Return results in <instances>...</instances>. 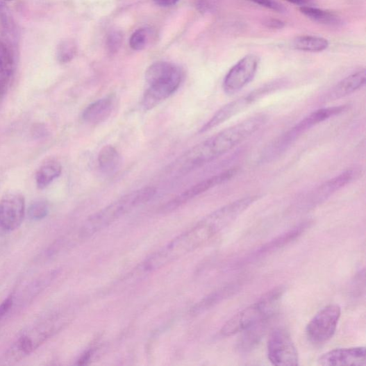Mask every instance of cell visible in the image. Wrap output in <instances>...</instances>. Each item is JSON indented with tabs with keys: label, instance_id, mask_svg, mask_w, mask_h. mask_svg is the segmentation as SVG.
<instances>
[{
	"label": "cell",
	"instance_id": "8fae6325",
	"mask_svg": "<svg viewBox=\"0 0 366 366\" xmlns=\"http://www.w3.org/2000/svg\"><path fill=\"white\" fill-rule=\"evenodd\" d=\"M260 58L254 54L248 55L239 60L228 72L223 88L228 94L238 92L249 85L256 76Z\"/></svg>",
	"mask_w": 366,
	"mask_h": 366
},
{
	"label": "cell",
	"instance_id": "9c48e42d",
	"mask_svg": "<svg viewBox=\"0 0 366 366\" xmlns=\"http://www.w3.org/2000/svg\"><path fill=\"white\" fill-rule=\"evenodd\" d=\"M267 357L276 366H297L299 365L298 351L289 333L285 329L275 330L268 339Z\"/></svg>",
	"mask_w": 366,
	"mask_h": 366
},
{
	"label": "cell",
	"instance_id": "e0dca14e",
	"mask_svg": "<svg viewBox=\"0 0 366 366\" xmlns=\"http://www.w3.org/2000/svg\"><path fill=\"white\" fill-rule=\"evenodd\" d=\"M365 81L366 71L365 69L354 72L339 82L327 94L325 101H333L353 94L365 85Z\"/></svg>",
	"mask_w": 366,
	"mask_h": 366
},
{
	"label": "cell",
	"instance_id": "83f0119b",
	"mask_svg": "<svg viewBox=\"0 0 366 366\" xmlns=\"http://www.w3.org/2000/svg\"><path fill=\"white\" fill-rule=\"evenodd\" d=\"M49 213L47 203L43 201H38L31 204L28 209V215L33 221H40L44 219Z\"/></svg>",
	"mask_w": 366,
	"mask_h": 366
},
{
	"label": "cell",
	"instance_id": "44dd1931",
	"mask_svg": "<svg viewBox=\"0 0 366 366\" xmlns=\"http://www.w3.org/2000/svg\"><path fill=\"white\" fill-rule=\"evenodd\" d=\"M99 165L101 172L106 175H113L117 172L121 165V156L112 145H106L99 155Z\"/></svg>",
	"mask_w": 366,
	"mask_h": 366
},
{
	"label": "cell",
	"instance_id": "5b68a950",
	"mask_svg": "<svg viewBox=\"0 0 366 366\" xmlns=\"http://www.w3.org/2000/svg\"><path fill=\"white\" fill-rule=\"evenodd\" d=\"M347 106L322 108L315 110L299 122L294 127L274 140L261 154V163L272 162L287 151L303 135L323 122L338 115L348 109Z\"/></svg>",
	"mask_w": 366,
	"mask_h": 366
},
{
	"label": "cell",
	"instance_id": "e575fe53",
	"mask_svg": "<svg viewBox=\"0 0 366 366\" xmlns=\"http://www.w3.org/2000/svg\"><path fill=\"white\" fill-rule=\"evenodd\" d=\"M6 1L10 2V1H13V0H6Z\"/></svg>",
	"mask_w": 366,
	"mask_h": 366
},
{
	"label": "cell",
	"instance_id": "2e32d148",
	"mask_svg": "<svg viewBox=\"0 0 366 366\" xmlns=\"http://www.w3.org/2000/svg\"><path fill=\"white\" fill-rule=\"evenodd\" d=\"M117 107V97L110 94L97 101L87 107L83 113V119L90 125L104 123Z\"/></svg>",
	"mask_w": 366,
	"mask_h": 366
},
{
	"label": "cell",
	"instance_id": "5bb4252c",
	"mask_svg": "<svg viewBox=\"0 0 366 366\" xmlns=\"http://www.w3.org/2000/svg\"><path fill=\"white\" fill-rule=\"evenodd\" d=\"M26 201L20 193H7L0 201V228L6 231L17 229L23 222Z\"/></svg>",
	"mask_w": 366,
	"mask_h": 366
},
{
	"label": "cell",
	"instance_id": "cb8c5ba5",
	"mask_svg": "<svg viewBox=\"0 0 366 366\" xmlns=\"http://www.w3.org/2000/svg\"><path fill=\"white\" fill-rule=\"evenodd\" d=\"M301 13L306 17L325 26H338L341 24L340 18L333 13L316 8L312 6H304L300 8Z\"/></svg>",
	"mask_w": 366,
	"mask_h": 366
},
{
	"label": "cell",
	"instance_id": "8992f818",
	"mask_svg": "<svg viewBox=\"0 0 366 366\" xmlns=\"http://www.w3.org/2000/svg\"><path fill=\"white\" fill-rule=\"evenodd\" d=\"M206 224L202 221L197 226L179 235L150 258L144 263L146 270L154 271L198 249L213 238Z\"/></svg>",
	"mask_w": 366,
	"mask_h": 366
},
{
	"label": "cell",
	"instance_id": "d6986e66",
	"mask_svg": "<svg viewBox=\"0 0 366 366\" xmlns=\"http://www.w3.org/2000/svg\"><path fill=\"white\" fill-rule=\"evenodd\" d=\"M15 60L10 49L0 43V100L7 92L13 76Z\"/></svg>",
	"mask_w": 366,
	"mask_h": 366
},
{
	"label": "cell",
	"instance_id": "7c38bea8",
	"mask_svg": "<svg viewBox=\"0 0 366 366\" xmlns=\"http://www.w3.org/2000/svg\"><path fill=\"white\" fill-rule=\"evenodd\" d=\"M361 174L360 168H351L320 186L314 188L303 199L302 201L303 207L313 208L321 204L331 197L333 194L359 178Z\"/></svg>",
	"mask_w": 366,
	"mask_h": 366
},
{
	"label": "cell",
	"instance_id": "9a60e30c",
	"mask_svg": "<svg viewBox=\"0 0 366 366\" xmlns=\"http://www.w3.org/2000/svg\"><path fill=\"white\" fill-rule=\"evenodd\" d=\"M319 364L324 366H365V347L338 349L323 354Z\"/></svg>",
	"mask_w": 366,
	"mask_h": 366
},
{
	"label": "cell",
	"instance_id": "6da1fadb",
	"mask_svg": "<svg viewBox=\"0 0 366 366\" xmlns=\"http://www.w3.org/2000/svg\"><path fill=\"white\" fill-rule=\"evenodd\" d=\"M267 120L266 115H258L217 133L178 158L169 166V170L188 173L224 156L259 131Z\"/></svg>",
	"mask_w": 366,
	"mask_h": 366
},
{
	"label": "cell",
	"instance_id": "f546056e",
	"mask_svg": "<svg viewBox=\"0 0 366 366\" xmlns=\"http://www.w3.org/2000/svg\"><path fill=\"white\" fill-rule=\"evenodd\" d=\"M250 1L277 12H282L283 10V8L276 2L275 0H250Z\"/></svg>",
	"mask_w": 366,
	"mask_h": 366
},
{
	"label": "cell",
	"instance_id": "1f68e13d",
	"mask_svg": "<svg viewBox=\"0 0 366 366\" xmlns=\"http://www.w3.org/2000/svg\"><path fill=\"white\" fill-rule=\"evenodd\" d=\"M264 24L267 28H270L272 29H281L285 26L283 22L274 18L266 19Z\"/></svg>",
	"mask_w": 366,
	"mask_h": 366
},
{
	"label": "cell",
	"instance_id": "d6a6232c",
	"mask_svg": "<svg viewBox=\"0 0 366 366\" xmlns=\"http://www.w3.org/2000/svg\"><path fill=\"white\" fill-rule=\"evenodd\" d=\"M285 1L299 6L301 7L312 6L313 4V0H285Z\"/></svg>",
	"mask_w": 366,
	"mask_h": 366
},
{
	"label": "cell",
	"instance_id": "3957f363",
	"mask_svg": "<svg viewBox=\"0 0 366 366\" xmlns=\"http://www.w3.org/2000/svg\"><path fill=\"white\" fill-rule=\"evenodd\" d=\"M156 193L153 187H144L131 192L90 217L82 228L85 237L103 230L120 217L151 201Z\"/></svg>",
	"mask_w": 366,
	"mask_h": 366
},
{
	"label": "cell",
	"instance_id": "30bf717a",
	"mask_svg": "<svg viewBox=\"0 0 366 366\" xmlns=\"http://www.w3.org/2000/svg\"><path fill=\"white\" fill-rule=\"evenodd\" d=\"M53 332V326L45 324L24 333L6 352L3 361L13 363L26 358L44 344Z\"/></svg>",
	"mask_w": 366,
	"mask_h": 366
},
{
	"label": "cell",
	"instance_id": "4fadbf2b",
	"mask_svg": "<svg viewBox=\"0 0 366 366\" xmlns=\"http://www.w3.org/2000/svg\"><path fill=\"white\" fill-rule=\"evenodd\" d=\"M239 168H231L226 172L206 179L186 190L177 197L167 203L163 208L164 212L172 211L208 190L231 181L238 173Z\"/></svg>",
	"mask_w": 366,
	"mask_h": 366
},
{
	"label": "cell",
	"instance_id": "277c9868",
	"mask_svg": "<svg viewBox=\"0 0 366 366\" xmlns=\"http://www.w3.org/2000/svg\"><path fill=\"white\" fill-rule=\"evenodd\" d=\"M284 292V288L274 289L256 303L234 315L223 326L221 331L222 335L231 336L262 322L270 320L278 310Z\"/></svg>",
	"mask_w": 366,
	"mask_h": 366
},
{
	"label": "cell",
	"instance_id": "d4e9b609",
	"mask_svg": "<svg viewBox=\"0 0 366 366\" xmlns=\"http://www.w3.org/2000/svg\"><path fill=\"white\" fill-rule=\"evenodd\" d=\"M76 53L77 45L74 41L63 40L58 46L57 59L60 63H67L75 58Z\"/></svg>",
	"mask_w": 366,
	"mask_h": 366
},
{
	"label": "cell",
	"instance_id": "7402d4cb",
	"mask_svg": "<svg viewBox=\"0 0 366 366\" xmlns=\"http://www.w3.org/2000/svg\"><path fill=\"white\" fill-rule=\"evenodd\" d=\"M62 173L61 165L55 160L47 162L38 169L35 180L38 188L44 189L50 185Z\"/></svg>",
	"mask_w": 366,
	"mask_h": 366
},
{
	"label": "cell",
	"instance_id": "4316f807",
	"mask_svg": "<svg viewBox=\"0 0 366 366\" xmlns=\"http://www.w3.org/2000/svg\"><path fill=\"white\" fill-rule=\"evenodd\" d=\"M149 38L148 31L144 28L138 29L131 36L130 45L134 51H142L147 44Z\"/></svg>",
	"mask_w": 366,
	"mask_h": 366
},
{
	"label": "cell",
	"instance_id": "4dcf8cb0",
	"mask_svg": "<svg viewBox=\"0 0 366 366\" xmlns=\"http://www.w3.org/2000/svg\"><path fill=\"white\" fill-rule=\"evenodd\" d=\"M13 306V299L9 297L0 305V320L3 319Z\"/></svg>",
	"mask_w": 366,
	"mask_h": 366
},
{
	"label": "cell",
	"instance_id": "836d02e7",
	"mask_svg": "<svg viewBox=\"0 0 366 366\" xmlns=\"http://www.w3.org/2000/svg\"><path fill=\"white\" fill-rule=\"evenodd\" d=\"M179 0H155L156 3L160 7H169L176 5Z\"/></svg>",
	"mask_w": 366,
	"mask_h": 366
},
{
	"label": "cell",
	"instance_id": "7a4b0ae2",
	"mask_svg": "<svg viewBox=\"0 0 366 366\" xmlns=\"http://www.w3.org/2000/svg\"><path fill=\"white\" fill-rule=\"evenodd\" d=\"M147 84L142 101L145 110H150L174 94L183 80L181 69L174 63L157 62L145 72Z\"/></svg>",
	"mask_w": 366,
	"mask_h": 366
},
{
	"label": "cell",
	"instance_id": "484cf974",
	"mask_svg": "<svg viewBox=\"0 0 366 366\" xmlns=\"http://www.w3.org/2000/svg\"><path fill=\"white\" fill-rule=\"evenodd\" d=\"M238 290L239 285L235 283L230 284L219 289L204 301L203 306L208 307L218 302H221L223 300L233 296Z\"/></svg>",
	"mask_w": 366,
	"mask_h": 366
},
{
	"label": "cell",
	"instance_id": "ac0fdd59",
	"mask_svg": "<svg viewBox=\"0 0 366 366\" xmlns=\"http://www.w3.org/2000/svg\"><path fill=\"white\" fill-rule=\"evenodd\" d=\"M309 223H303L297 226V227L292 228L291 230L281 234L275 239L265 244L260 249H259L256 253L253 254V257H250V259H255L258 257L267 255L268 253L274 252L288 243L294 241L297 238L301 235L304 231L308 228Z\"/></svg>",
	"mask_w": 366,
	"mask_h": 366
},
{
	"label": "cell",
	"instance_id": "603a6c76",
	"mask_svg": "<svg viewBox=\"0 0 366 366\" xmlns=\"http://www.w3.org/2000/svg\"><path fill=\"white\" fill-rule=\"evenodd\" d=\"M292 45L298 51L318 53L326 50L329 43L326 39L321 37L304 35L296 38Z\"/></svg>",
	"mask_w": 366,
	"mask_h": 366
},
{
	"label": "cell",
	"instance_id": "ba28073f",
	"mask_svg": "<svg viewBox=\"0 0 366 366\" xmlns=\"http://www.w3.org/2000/svg\"><path fill=\"white\" fill-rule=\"evenodd\" d=\"M341 309L338 305L331 304L316 313L306 327V335L310 342L322 344L334 335Z\"/></svg>",
	"mask_w": 366,
	"mask_h": 366
},
{
	"label": "cell",
	"instance_id": "f1b7e54d",
	"mask_svg": "<svg viewBox=\"0 0 366 366\" xmlns=\"http://www.w3.org/2000/svg\"><path fill=\"white\" fill-rule=\"evenodd\" d=\"M123 36L118 32L112 33L108 38V47L110 52L115 53L120 47Z\"/></svg>",
	"mask_w": 366,
	"mask_h": 366
},
{
	"label": "cell",
	"instance_id": "ffe728a7",
	"mask_svg": "<svg viewBox=\"0 0 366 366\" xmlns=\"http://www.w3.org/2000/svg\"><path fill=\"white\" fill-rule=\"evenodd\" d=\"M270 320L262 322L244 331L243 332L245 333L239 341L238 349L242 352H248L256 347L264 335L267 325Z\"/></svg>",
	"mask_w": 366,
	"mask_h": 366
},
{
	"label": "cell",
	"instance_id": "52a82bcc",
	"mask_svg": "<svg viewBox=\"0 0 366 366\" xmlns=\"http://www.w3.org/2000/svg\"><path fill=\"white\" fill-rule=\"evenodd\" d=\"M285 85L283 81H276L263 85L253 91L243 95L222 108L219 109L200 130L201 133L208 132L214 128L223 124L233 116L247 110L264 97L282 88Z\"/></svg>",
	"mask_w": 366,
	"mask_h": 366
}]
</instances>
